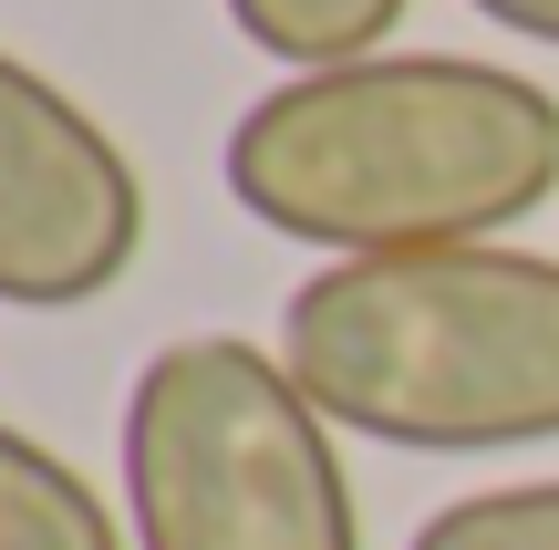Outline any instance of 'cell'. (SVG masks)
<instances>
[{
  "label": "cell",
  "mask_w": 559,
  "mask_h": 550,
  "mask_svg": "<svg viewBox=\"0 0 559 550\" xmlns=\"http://www.w3.org/2000/svg\"><path fill=\"white\" fill-rule=\"evenodd\" d=\"M218 177L270 239L332 260L466 249L559 198V94L477 52L321 62L228 125Z\"/></svg>",
  "instance_id": "1"
},
{
  "label": "cell",
  "mask_w": 559,
  "mask_h": 550,
  "mask_svg": "<svg viewBox=\"0 0 559 550\" xmlns=\"http://www.w3.org/2000/svg\"><path fill=\"white\" fill-rule=\"evenodd\" d=\"M280 364L332 426L415 457L559 436V260L508 239L321 260L280 302Z\"/></svg>",
  "instance_id": "2"
},
{
  "label": "cell",
  "mask_w": 559,
  "mask_h": 550,
  "mask_svg": "<svg viewBox=\"0 0 559 550\" xmlns=\"http://www.w3.org/2000/svg\"><path fill=\"white\" fill-rule=\"evenodd\" d=\"M124 530L135 550H362L332 416L280 343L177 332L124 385Z\"/></svg>",
  "instance_id": "3"
},
{
  "label": "cell",
  "mask_w": 559,
  "mask_h": 550,
  "mask_svg": "<svg viewBox=\"0 0 559 550\" xmlns=\"http://www.w3.org/2000/svg\"><path fill=\"white\" fill-rule=\"evenodd\" d=\"M145 249V177L52 73L0 52V302L83 312Z\"/></svg>",
  "instance_id": "4"
},
{
  "label": "cell",
  "mask_w": 559,
  "mask_h": 550,
  "mask_svg": "<svg viewBox=\"0 0 559 550\" xmlns=\"http://www.w3.org/2000/svg\"><path fill=\"white\" fill-rule=\"evenodd\" d=\"M0 550H124V530L73 457L0 426Z\"/></svg>",
  "instance_id": "5"
},
{
  "label": "cell",
  "mask_w": 559,
  "mask_h": 550,
  "mask_svg": "<svg viewBox=\"0 0 559 550\" xmlns=\"http://www.w3.org/2000/svg\"><path fill=\"white\" fill-rule=\"evenodd\" d=\"M404 11H415V0H228L239 42H249V52H270V62H290V73L383 52Z\"/></svg>",
  "instance_id": "6"
},
{
  "label": "cell",
  "mask_w": 559,
  "mask_h": 550,
  "mask_svg": "<svg viewBox=\"0 0 559 550\" xmlns=\"http://www.w3.org/2000/svg\"><path fill=\"white\" fill-rule=\"evenodd\" d=\"M404 550H559V478L466 489V499H445Z\"/></svg>",
  "instance_id": "7"
},
{
  "label": "cell",
  "mask_w": 559,
  "mask_h": 550,
  "mask_svg": "<svg viewBox=\"0 0 559 550\" xmlns=\"http://www.w3.org/2000/svg\"><path fill=\"white\" fill-rule=\"evenodd\" d=\"M477 21H498V32H519V42H549L559 52V0H466Z\"/></svg>",
  "instance_id": "8"
}]
</instances>
